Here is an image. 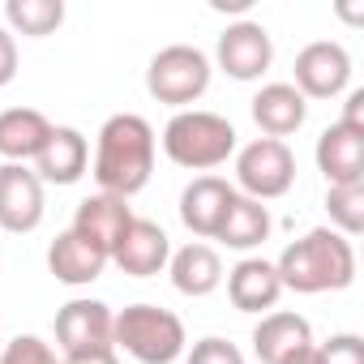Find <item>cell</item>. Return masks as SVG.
I'll list each match as a JSON object with an SVG mask.
<instances>
[{"mask_svg": "<svg viewBox=\"0 0 364 364\" xmlns=\"http://www.w3.org/2000/svg\"><path fill=\"white\" fill-rule=\"evenodd\" d=\"M48 270H52V279L65 283V287H90L95 279H103L107 257H103L95 245H86L77 232L65 228V232L48 245Z\"/></svg>", "mask_w": 364, "mask_h": 364, "instance_id": "cell-20", "label": "cell"}, {"mask_svg": "<svg viewBox=\"0 0 364 364\" xmlns=\"http://www.w3.org/2000/svg\"><path fill=\"white\" fill-rule=\"evenodd\" d=\"M313 364H364V338L330 334L326 343H313Z\"/></svg>", "mask_w": 364, "mask_h": 364, "instance_id": "cell-26", "label": "cell"}, {"mask_svg": "<svg viewBox=\"0 0 364 364\" xmlns=\"http://www.w3.org/2000/svg\"><path fill=\"white\" fill-rule=\"evenodd\" d=\"M236 193L253 202H279L296 185V154L287 141L274 137H253L249 146H236Z\"/></svg>", "mask_w": 364, "mask_h": 364, "instance_id": "cell-6", "label": "cell"}, {"mask_svg": "<svg viewBox=\"0 0 364 364\" xmlns=\"http://www.w3.org/2000/svg\"><path fill=\"white\" fill-rule=\"evenodd\" d=\"M185 364H245V355H240L236 343L210 334V338H198V343L185 351Z\"/></svg>", "mask_w": 364, "mask_h": 364, "instance_id": "cell-27", "label": "cell"}, {"mask_svg": "<svg viewBox=\"0 0 364 364\" xmlns=\"http://www.w3.org/2000/svg\"><path fill=\"white\" fill-rule=\"evenodd\" d=\"M283 364H313V347H309V351H300V355H291V360H283Z\"/></svg>", "mask_w": 364, "mask_h": 364, "instance_id": "cell-33", "label": "cell"}, {"mask_svg": "<svg viewBox=\"0 0 364 364\" xmlns=\"http://www.w3.org/2000/svg\"><path fill=\"white\" fill-rule=\"evenodd\" d=\"M0 364H65L60 351L52 343H43L39 334H18L5 343V351H0Z\"/></svg>", "mask_w": 364, "mask_h": 364, "instance_id": "cell-25", "label": "cell"}, {"mask_svg": "<svg viewBox=\"0 0 364 364\" xmlns=\"http://www.w3.org/2000/svg\"><path fill=\"white\" fill-rule=\"evenodd\" d=\"M274 270L283 291H296V296L343 291L355 283V249L334 228H313L279 253Z\"/></svg>", "mask_w": 364, "mask_h": 364, "instance_id": "cell-2", "label": "cell"}, {"mask_svg": "<svg viewBox=\"0 0 364 364\" xmlns=\"http://www.w3.org/2000/svg\"><path fill=\"white\" fill-rule=\"evenodd\" d=\"M112 347H120L137 364H176L189 351V334H185V321L171 309L129 304L112 321Z\"/></svg>", "mask_w": 364, "mask_h": 364, "instance_id": "cell-4", "label": "cell"}, {"mask_svg": "<svg viewBox=\"0 0 364 364\" xmlns=\"http://www.w3.org/2000/svg\"><path fill=\"white\" fill-rule=\"evenodd\" d=\"M270 228H274L270 206L236 193L232 206H228V215H223V223H219V232H215V240L228 245V249H236V253H249V249H257V245L270 240Z\"/></svg>", "mask_w": 364, "mask_h": 364, "instance_id": "cell-22", "label": "cell"}, {"mask_svg": "<svg viewBox=\"0 0 364 364\" xmlns=\"http://www.w3.org/2000/svg\"><path fill=\"white\" fill-rule=\"evenodd\" d=\"M65 364H120V360H116V347H107V351H90V355H73V360H65Z\"/></svg>", "mask_w": 364, "mask_h": 364, "instance_id": "cell-30", "label": "cell"}, {"mask_svg": "<svg viewBox=\"0 0 364 364\" xmlns=\"http://www.w3.org/2000/svg\"><path fill=\"white\" fill-rule=\"evenodd\" d=\"M338 124H347V129H360V133H364V90H347V103H343Z\"/></svg>", "mask_w": 364, "mask_h": 364, "instance_id": "cell-29", "label": "cell"}, {"mask_svg": "<svg viewBox=\"0 0 364 364\" xmlns=\"http://www.w3.org/2000/svg\"><path fill=\"white\" fill-rule=\"evenodd\" d=\"M18 77V39L0 26V86H9Z\"/></svg>", "mask_w": 364, "mask_h": 364, "instance_id": "cell-28", "label": "cell"}, {"mask_svg": "<svg viewBox=\"0 0 364 364\" xmlns=\"http://www.w3.org/2000/svg\"><path fill=\"white\" fill-rule=\"evenodd\" d=\"M52 133V120L39 107H5L0 112V159L5 163H26L43 150Z\"/></svg>", "mask_w": 364, "mask_h": 364, "instance_id": "cell-21", "label": "cell"}, {"mask_svg": "<svg viewBox=\"0 0 364 364\" xmlns=\"http://www.w3.org/2000/svg\"><path fill=\"white\" fill-rule=\"evenodd\" d=\"M249 5H253V0H210L215 14H245Z\"/></svg>", "mask_w": 364, "mask_h": 364, "instance_id": "cell-31", "label": "cell"}, {"mask_svg": "<svg viewBox=\"0 0 364 364\" xmlns=\"http://www.w3.org/2000/svg\"><path fill=\"white\" fill-rule=\"evenodd\" d=\"M48 215L43 180L26 163H0V232L31 236Z\"/></svg>", "mask_w": 364, "mask_h": 364, "instance_id": "cell-8", "label": "cell"}, {"mask_svg": "<svg viewBox=\"0 0 364 364\" xmlns=\"http://www.w3.org/2000/svg\"><path fill=\"white\" fill-rule=\"evenodd\" d=\"M291 69H296L291 86L304 99H338L351 86V56L338 39H317V43L300 48Z\"/></svg>", "mask_w": 364, "mask_h": 364, "instance_id": "cell-10", "label": "cell"}, {"mask_svg": "<svg viewBox=\"0 0 364 364\" xmlns=\"http://www.w3.org/2000/svg\"><path fill=\"white\" fill-rule=\"evenodd\" d=\"M154 150H159V137L146 116L137 112L107 116L95 137V159H90V176H95L99 193H112L124 202L141 193L154 171Z\"/></svg>", "mask_w": 364, "mask_h": 364, "instance_id": "cell-1", "label": "cell"}, {"mask_svg": "<svg viewBox=\"0 0 364 364\" xmlns=\"http://www.w3.org/2000/svg\"><path fill=\"white\" fill-rule=\"evenodd\" d=\"M167 257H171V240L150 219H133L129 232L120 236V245L112 249V262L129 279H154V274H163L167 270Z\"/></svg>", "mask_w": 364, "mask_h": 364, "instance_id": "cell-16", "label": "cell"}, {"mask_svg": "<svg viewBox=\"0 0 364 364\" xmlns=\"http://www.w3.org/2000/svg\"><path fill=\"white\" fill-rule=\"evenodd\" d=\"M338 14H343V18H347V22H364V9H351V5H343V9H338Z\"/></svg>", "mask_w": 364, "mask_h": 364, "instance_id": "cell-32", "label": "cell"}, {"mask_svg": "<svg viewBox=\"0 0 364 364\" xmlns=\"http://www.w3.org/2000/svg\"><path fill=\"white\" fill-rule=\"evenodd\" d=\"M90 167V141L73 124H52L43 150L35 154V176L43 185H77Z\"/></svg>", "mask_w": 364, "mask_h": 364, "instance_id": "cell-13", "label": "cell"}, {"mask_svg": "<svg viewBox=\"0 0 364 364\" xmlns=\"http://www.w3.org/2000/svg\"><path fill=\"white\" fill-rule=\"evenodd\" d=\"M215 65L232 77V82H257L270 65H274V39L262 22L245 18V22H232L219 43H215Z\"/></svg>", "mask_w": 364, "mask_h": 364, "instance_id": "cell-9", "label": "cell"}, {"mask_svg": "<svg viewBox=\"0 0 364 364\" xmlns=\"http://www.w3.org/2000/svg\"><path fill=\"white\" fill-rule=\"evenodd\" d=\"M112 321H116V313L103 300H90V296L69 300L56 313V351H60V360L107 351L112 347Z\"/></svg>", "mask_w": 364, "mask_h": 364, "instance_id": "cell-7", "label": "cell"}, {"mask_svg": "<svg viewBox=\"0 0 364 364\" xmlns=\"http://www.w3.org/2000/svg\"><path fill=\"white\" fill-rule=\"evenodd\" d=\"M236 124L219 112H202V107H185V112H176L167 124H163V154L176 163V167H185V171H215L223 167L232 154H236Z\"/></svg>", "mask_w": 364, "mask_h": 364, "instance_id": "cell-3", "label": "cell"}, {"mask_svg": "<svg viewBox=\"0 0 364 364\" xmlns=\"http://www.w3.org/2000/svg\"><path fill=\"white\" fill-rule=\"evenodd\" d=\"M223 279H228V300H232V309H240V313L266 317V313L279 304V296H283L279 270H274V262H266V257H240Z\"/></svg>", "mask_w": 364, "mask_h": 364, "instance_id": "cell-17", "label": "cell"}, {"mask_svg": "<svg viewBox=\"0 0 364 364\" xmlns=\"http://www.w3.org/2000/svg\"><path fill=\"white\" fill-rule=\"evenodd\" d=\"M232 198H236L232 180H223V176H193L185 185V193H180V223H185L198 240H215Z\"/></svg>", "mask_w": 364, "mask_h": 364, "instance_id": "cell-14", "label": "cell"}, {"mask_svg": "<svg viewBox=\"0 0 364 364\" xmlns=\"http://www.w3.org/2000/svg\"><path fill=\"white\" fill-rule=\"evenodd\" d=\"M133 219H137V215H133V206H129L124 198L90 193L86 202H77V215H73V228H69V232H77L86 245H95V249L112 262V249L120 245V236L129 232Z\"/></svg>", "mask_w": 364, "mask_h": 364, "instance_id": "cell-11", "label": "cell"}, {"mask_svg": "<svg viewBox=\"0 0 364 364\" xmlns=\"http://www.w3.org/2000/svg\"><path fill=\"white\" fill-rule=\"evenodd\" d=\"M326 210H330V228L347 240H355L364 232V185H334L326 189Z\"/></svg>", "mask_w": 364, "mask_h": 364, "instance_id": "cell-24", "label": "cell"}, {"mask_svg": "<svg viewBox=\"0 0 364 364\" xmlns=\"http://www.w3.org/2000/svg\"><path fill=\"white\" fill-rule=\"evenodd\" d=\"M167 274H171V287L180 296L202 300V296H210V291L223 287V257L206 240H189L185 249H176L167 257Z\"/></svg>", "mask_w": 364, "mask_h": 364, "instance_id": "cell-19", "label": "cell"}, {"mask_svg": "<svg viewBox=\"0 0 364 364\" xmlns=\"http://www.w3.org/2000/svg\"><path fill=\"white\" fill-rule=\"evenodd\" d=\"M317 171L326 176V185H364V133L347 124H326L317 146H313Z\"/></svg>", "mask_w": 364, "mask_h": 364, "instance_id": "cell-12", "label": "cell"}, {"mask_svg": "<svg viewBox=\"0 0 364 364\" xmlns=\"http://www.w3.org/2000/svg\"><path fill=\"white\" fill-rule=\"evenodd\" d=\"M210 56L193 43H167L150 56L146 65V90L154 103L163 107H176V112H185L193 107L206 90H210Z\"/></svg>", "mask_w": 364, "mask_h": 364, "instance_id": "cell-5", "label": "cell"}, {"mask_svg": "<svg viewBox=\"0 0 364 364\" xmlns=\"http://www.w3.org/2000/svg\"><path fill=\"white\" fill-rule=\"evenodd\" d=\"M309 347H313V326H309V317H300L291 309H270L253 326V355L262 364H283Z\"/></svg>", "mask_w": 364, "mask_h": 364, "instance_id": "cell-18", "label": "cell"}, {"mask_svg": "<svg viewBox=\"0 0 364 364\" xmlns=\"http://www.w3.org/2000/svg\"><path fill=\"white\" fill-rule=\"evenodd\" d=\"M249 112H253V124L262 129V137L283 141V137H291V133L304 129V120H309V99H304L291 82H266V86L253 95Z\"/></svg>", "mask_w": 364, "mask_h": 364, "instance_id": "cell-15", "label": "cell"}, {"mask_svg": "<svg viewBox=\"0 0 364 364\" xmlns=\"http://www.w3.org/2000/svg\"><path fill=\"white\" fill-rule=\"evenodd\" d=\"M5 22H9V35L48 39L65 22V0H5Z\"/></svg>", "mask_w": 364, "mask_h": 364, "instance_id": "cell-23", "label": "cell"}]
</instances>
